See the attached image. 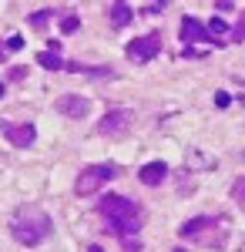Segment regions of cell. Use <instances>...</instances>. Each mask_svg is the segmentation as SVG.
<instances>
[{"label":"cell","instance_id":"6da1fadb","mask_svg":"<svg viewBox=\"0 0 245 252\" xmlns=\"http://www.w3.org/2000/svg\"><path fill=\"white\" fill-rule=\"evenodd\" d=\"M97 212H101V219L118 232L124 252H138L141 249V242H134V235H138V229H141V209L134 205L131 198L111 192V195H104V198L97 202Z\"/></svg>","mask_w":245,"mask_h":252},{"label":"cell","instance_id":"7a4b0ae2","mask_svg":"<svg viewBox=\"0 0 245 252\" xmlns=\"http://www.w3.org/2000/svg\"><path fill=\"white\" fill-rule=\"evenodd\" d=\"M178 235L202 249H225L228 235H232V222L225 215H198V219H188L178 229Z\"/></svg>","mask_w":245,"mask_h":252},{"label":"cell","instance_id":"3957f363","mask_svg":"<svg viewBox=\"0 0 245 252\" xmlns=\"http://www.w3.org/2000/svg\"><path fill=\"white\" fill-rule=\"evenodd\" d=\"M54 229V222H51V215L44 212V209H17L14 219H10V235L17 239L20 246H40L47 235Z\"/></svg>","mask_w":245,"mask_h":252},{"label":"cell","instance_id":"277c9868","mask_svg":"<svg viewBox=\"0 0 245 252\" xmlns=\"http://www.w3.org/2000/svg\"><path fill=\"white\" fill-rule=\"evenodd\" d=\"M114 175H118V168L114 165H88L84 172L77 175V182H74V192L77 195H94L104 182H111Z\"/></svg>","mask_w":245,"mask_h":252},{"label":"cell","instance_id":"5b68a950","mask_svg":"<svg viewBox=\"0 0 245 252\" xmlns=\"http://www.w3.org/2000/svg\"><path fill=\"white\" fill-rule=\"evenodd\" d=\"M131 125H134V111H128V108H114V111H108V115L97 121V135L101 138H124Z\"/></svg>","mask_w":245,"mask_h":252},{"label":"cell","instance_id":"8992f818","mask_svg":"<svg viewBox=\"0 0 245 252\" xmlns=\"http://www.w3.org/2000/svg\"><path fill=\"white\" fill-rule=\"evenodd\" d=\"M161 54V37L158 34H145V37H134L128 44V61L131 64H145V61H154Z\"/></svg>","mask_w":245,"mask_h":252},{"label":"cell","instance_id":"52a82bcc","mask_svg":"<svg viewBox=\"0 0 245 252\" xmlns=\"http://www.w3.org/2000/svg\"><path fill=\"white\" fill-rule=\"evenodd\" d=\"M0 135L7 138L10 145H17V148H27V145H34V125H14V121H0Z\"/></svg>","mask_w":245,"mask_h":252},{"label":"cell","instance_id":"ba28073f","mask_svg":"<svg viewBox=\"0 0 245 252\" xmlns=\"http://www.w3.org/2000/svg\"><path fill=\"white\" fill-rule=\"evenodd\" d=\"M54 104H57V111H61V115L74 118V121L88 118V111H91V101H88V97H81V94H61Z\"/></svg>","mask_w":245,"mask_h":252},{"label":"cell","instance_id":"9c48e42d","mask_svg":"<svg viewBox=\"0 0 245 252\" xmlns=\"http://www.w3.org/2000/svg\"><path fill=\"white\" fill-rule=\"evenodd\" d=\"M178 34H182V40H185V44H215V37H212L205 27H202V20H198V17H182Z\"/></svg>","mask_w":245,"mask_h":252},{"label":"cell","instance_id":"30bf717a","mask_svg":"<svg viewBox=\"0 0 245 252\" xmlns=\"http://www.w3.org/2000/svg\"><path fill=\"white\" fill-rule=\"evenodd\" d=\"M165 175H168L165 161H148V165L138 172V178H141L145 185H161V182H165Z\"/></svg>","mask_w":245,"mask_h":252},{"label":"cell","instance_id":"8fae6325","mask_svg":"<svg viewBox=\"0 0 245 252\" xmlns=\"http://www.w3.org/2000/svg\"><path fill=\"white\" fill-rule=\"evenodd\" d=\"M108 20H111V27L121 31V27H128V24L134 20V14H131L128 3H111V7H108Z\"/></svg>","mask_w":245,"mask_h":252},{"label":"cell","instance_id":"7c38bea8","mask_svg":"<svg viewBox=\"0 0 245 252\" xmlns=\"http://www.w3.org/2000/svg\"><path fill=\"white\" fill-rule=\"evenodd\" d=\"M64 67L74 74H84V78H114L111 67H84V64H64Z\"/></svg>","mask_w":245,"mask_h":252},{"label":"cell","instance_id":"4fadbf2b","mask_svg":"<svg viewBox=\"0 0 245 252\" xmlns=\"http://www.w3.org/2000/svg\"><path fill=\"white\" fill-rule=\"evenodd\" d=\"M37 64H40V67H47V71H61V67H64V58H61L57 51H40Z\"/></svg>","mask_w":245,"mask_h":252},{"label":"cell","instance_id":"5bb4252c","mask_svg":"<svg viewBox=\"0 0 245 252\" xmlns=\"http://www.w3.org/2000/svg\"><path fill=\"white\" fill-rule=\"evenodd\" d=\"M232 198H235V205H242V209H245V175L232 182Z\"/></svg>","mask_w":245,"mask_h":252},{"label":"cell","instance_id":"9a60e30c","mask_svg":"<svg viewBox=\"0 0 245 252\" xmlns=\"http://www.w3.org/2000/svg\"><path fill=\"white\" fill-rule=\"evenodd\" d=\"M205 31H208V34H212L215 40H222V37L228 34V24H225V20H218V17H215V20H212V24L205 27Z\"/></svg>","mask_w":245,"mask_h":252},{"label":"cell","instance_id":"2e32d148","mask_svg":"<svg viewBox=\"0 0 245 252\" xmlns=\"http://www.w3.org/2000/svg\"><path fill=\"white\" fill-rule=\"evenodd\" d=\"M47 20H51V10H37V14H31V27H34V31H44Z\"/></svg>","mask_w":245,"mask_h":252},{"label":"cell","instance_id":"e0dca14e","mask_svg":"<svg viewBox=\"0 0 245 252\" xmlns=\"http://www.w3.org/2000/svg\"><path fill=\"white\" fill-rule=\"evenodd\" d=\"M77 27H81V20H77V14H67V17L61 20V31H64V34H74Z\"/></svg>","mask_w":245,"mask_h":252},{"label":"cell","instance_id":"ac0fdd59","mask_svg":"<svg viewBox=\"0 0 245 252\" xmlns=\"http://www.w3.org/2000/svg\"><path fill=\"white\" fill-rule=\"evenodd\" d=\"M232 40H235V44H242V40H245V14L239 17V24L232 27Z\"/></svg>","mask_w":245,"mask_h":252},{"label":"cell","instance_id":"d6986e66","mask_svg":"<svg viewBox=\"0 0 245 252\" xmlns=\"http://www.w3.org/2000/svg\"><path fill=\"white\" fill-rule=\"evenodd\" d=\"M20 47H24V37L20 34H14V37L7 40V51H20Z\"/></svg>","mask_w":245,"mask_h":252},{"label":"cell","instance_id":"ffe728a7","mask_svg":"<svg viewBox=\"0 0 245 252\" xmlns=\"http://www.w3.org/2000/svg\"><path fill=\"white\" fill-rule=\"evenodd\" d=\"M215 104H218V108H228V104H232V97H228L225 91H218V94H215Z\"/></svg>","mask_w":245,"mask_h":252},{"label":"cell","instance_id":"44dd1931","mask_svg":"<svg viewBox=\"0 0 245 252\" xmlns=\"http://www.w3.org/2000/svg\"><path fill=\"white\" fill-rule=\"evenodd\" d=\"M10 78H14V81H24V78H27V67H14V71H10Z\"/></svg>","mask_w":245,"mask_h":252},{"label":"cell","instance_id":"7402d4cb","mask_svg":"<svg viewBox=\"0 0 245 252\" xmlns=\"http://www.w3.org/2000/svg\"><path fill=\"white\" fill-rule=\"evenodd\" d=\"M88 252H104V249H101V246H91V249H88Z\"/></svg>","mask_w":245,"mask_h":252},{"label":"cell","instance_id":"603a6c76","mask_svg":"<svg viewBox=\"0 0 245 252\" xmlns=\"http://www.w3.org/2000/svg\"><path fill=\"white\" fill-rule=\"evenodd\" d=\"M0 97H3V84H0Z\"/></svg>","mask_w":245,"mask_h":252},{"label":"cell","instance_id":"cb8c5ba5","mask_svg":"<svg viewBox=\"0 0 245 252\" xmlns=\"http://www.w3.org/2000/svg\"><path fill=\"white\" fill-rule=\"evenodd\" d=\"M0 61H3V51H0Z\"/></svg>","mask_w":245,"mask_h":252},{"label":"cell","instance_id":"d4e9b609","mask_svg":"<svg viewBox=\"0 0 245 252\" xmlns=\"http://www.w3.org/2000/svg\"><path fill=\"white\" fill-rule=\"evenodd\" d=\"M175 252H185V249H175Z\"/></svg>","mask_w":245,"mask_h":252},{"label":"cell","instance_id":"484cf974","mask_svg":"<svg viewBox=\"0 0 245 252\" xmlns=\"http://www.w3.org/2000/svg\"><path fill=\"white\" fill-rule=\"evenodd\" d=\"M239 252H245V246H242V249H239Z\"/></svg>","mask_w":245,"mask_h":252}]
</instances>
